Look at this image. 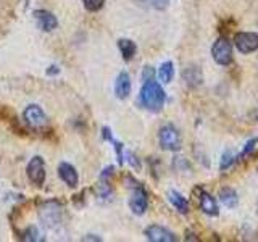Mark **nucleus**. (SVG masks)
Returning a JSON list of instances; mask_svg holds the SVG:
<instances>
[{"mask_svg":"<svg viewBox=\"0 0 258 242\" xmlns=\"http://www.w3.org/2000/svg\"><path fill=\"white\" fill-rule=\"evenodd\" d=\"M118 48H119V52H121V55H123V58L126 62L133 60V56L137 52V45L133 42L131 39H119L118 40Z\"/></svg>","mask_w":258,"mask_h":242,"instance_id":"dca6fc26","label":"nucleus"},{"mask_svg":"<svg viewBox=\"0 0 258 242\" xmlns=\"http://www.w3.org/2000/svg\"><path fill=\"white\" fill-rule=\"evenodd\" d=\"M234 44L242 53H252L258 50V34L256 32H237L234 36Z\"/></svg>","mask_w":258,"mask_h":242,"instance_id":"423d86ee","label":"nucleus"},{"mask_svg":"<svg viewBox=\"0 0 258 242\" xmlns=\"http://www.w3.org/2000/svg\"><path fill=\"white\" fill-rule=\"evenodd\" d=\"M32 16H34V20L37 21V26L45 32L53 31V29H56V26H58L56 16L47 10H34L32 12Z\"/></svg>","mask_w":258,"mask_h":242,"instance_id":"9d476101","label":"nucleus"},{"mask_svg":"<svg viewBox=\"0 0 258 242\" xmlns=\"http://www.w3.org/2000/svg\"><path fill=\"white\" fill-rule=\"evenodd\" d=\"M256 145H258V139H256V137H253V139H250L247 144H245V147H244V150H242L240 152V155H239V158L240 160H245L248 155H250V153H252L255 149H256Z\"/></svg>","mask_w":258,"mask_h":242,"instance_id":"412c9836","label":"nucleus"},{"mask_svg":"<svg viewBox=\"0 0 258 242\" xmlns=\"http://www.w3.org/2000/svg\"><path fill=\"white\" fill-rule=\"evenodd\" d=\"M58 176L68 188H76L79 183V176H78L76 168L67 163V161H63V163L58 165Z\"/></svg>","mask_w":258,"mask_h":242,"instance_id":"9b49d317","label":"nucleus"},{"mask_svg":"<svg viewBox=\"0 0 258 242\" xmlns=\"http://www.w3.org/2000/svg\"><path fill=\"white\" fill-rule=\"evenodd\" d=\"M212 55L213 60L221 65V67H228L234 60V52H232V44L226 37H220L215 40L212 47Z\"/></svg>","mask_w":258,"mask_h":242,"instance_id":"7ed1b4c3","label":"nucleus"},{"mask_svg":"<svg viewBox=\"0 0 258 242\" xmlns=\"http://www.w3.org/2000/svg\"><path fill=\"white\" fill-rule=\"evenodd\" d=\"M83 240H102L100 237H97V236H92V234H91V236H86Z\"/></svg>","mask_w":258,"mask_h":242,"instance_id":"cd10ccee","label":"nucleus"},{"mask_svg":"<svg viewBox=\"0 0 258 242\" xmlns=\"http://www.w3.org/2000/svg\"><path fill=\"white\" fill-rule=\"evenodd\" d=\"M158 142H160L161 149L169 150V152H177L182 145L181 134L176 129V126H173V125H165V126L160 128Z\"/></svg>","mask_w":258,"mask_h":242,"instance_id":"f03ea898","label":"nucleus"},{"mask_svg":"<svg viewBox=\"0 0 258 242\" xmlns=\"http://www.w3.org/2000/svg\"><path fill=\"white\" fill-rule=\"evenodd\" d=\"M174 168H176V169H177V168H185V169H189L190 165L187 163V160H185V158H182V157H176V158H174Z\"/></svg>","mask_w":258,"mask_h":242,"instance_id":"393cba45","label":"nucleus"},{"mask_svg":"<svg viewBox=\"0 0 258 242\" xmlns=\"http://www.w3.org/2000/svg\"><path fill=\"white\" fill-rule=\"evenodd\" d=\"M23 118L26 121V125L31 126L32 129H36V131H42L48 125L45 113L39 105H28L23 111Z\"/></svg>","mask_w":258,"mask_h":242,"instance_id":"20e7f679","label":"nucleus"},{"mask_svg":"<svg viewBox=\"0 0 258 242\" xmlns=\"http://www.w3.org/2000/svg\"><path fill=\"white\" fill-rule=\"evenodd\" d=\"M149 207V197H147V192L142 188V186L136 184L134 192H133V197L129 200V208L133 210L134 215H144L145 210Z\"/></svg>","mask_w":258,"mask_h":242,"instance_id":"6e6552de","label":"nucleus"},{"mask_svg":"<svg viewBox=\"0 0 258 242\" xmlns=\"http://www.w3.org/2000/svg\"><path fill=\"white\" fill-rule=\"evenodd\" d=\"M197 192H199V205L202 208V212L210 215V216H216L218 213H220L215 197H212L208 192L202 191V189H197Z\"/></svg>","mask_w":258,"mask_h":242,"instance_id":"f8f14e48","label":"nucleus"},{"mask_svg":"<svg viewBox=\"0 0 258 242\" xmlns=\"http://www.w3.org/2000/svg\"><path fill=\"white\" fill-rule=\"evenodd\" d=\"M131 94V78L126 71H121L115 81V95L119 100H124Z\"/></svg>","mask_w":258,"mask_h":242,"instance_id":"ddd939ff","label":"nucleus"},{"mask_svg":"<svg viewBox=\"0 0 258 242\" xmlns=\"http://www.w3.org/2000/svg\"><path fill=\"white\" fill-rule=\"evenodd\" d=\"M165 100H166V94L163 91V87L155 79L145 81L139 94V102L142 107L152 113H158L163 108Z\"/></svg>","mask_w":258,"mask_h":242,"instance_id":"f257e3e1","label":"nucleus"},{"mask_svg":"<svg viewBox=\"0 0 258 242\" xmlns=\"http://www.w3.org/2000/svg\"><path fill=\"white\" fill-rule=\"evenodd\" d=\"M26 173H28V177L32 184L36 186H42L44 181H45V163L42 157H34L29 163H28V168H26Z\"/></svg>","mask_w":258,"mask_h":242,"instance_id":"0eeeda50","label":"nucleus"},{"mask_svg":"<svg viewBox=\"0 0 258 242\" xmlns=\"http://www.w3.org/2000/svg\"><path fill=\"white\" fill-rule=\"evenodd\" d=\"M168 199H169V202H171L173 207L179 213H182V215L189 213V202H187V199L182 196V194H179L177 191H169Z\"/></svg>","mask_w":258,"mask_h":242,"instance_id":"2eb2a0df","label":"nucleus"},{"mask_svg":"<svg viewBox=\"0 0 258 242\" xmlns=\"http://www.w3.org/2000/svg\"><path fill=\"white\" fill-rule=\"evenodd\" d=\"M126 160L129 161V163H131L133 165V168H137V169H139L141 168V163H139V160H137L136 158V155H134V153L133 152H126Z\"/></svg>","mask_w":258,"mask_h":242,"instance_id":"a878e982","label":"nucleus"},{"mask_svg":"<svg viewBox=\"0 0 258 242\" xmlns=\"http://www.w3.org/2000/svg\"><path fill=\"white\" fill-rule=\"evenodd\" d=\"M152 7L155 8V10H166L168 5H169V0H150Z\"/></svg>","mask_w":258,"mask_h":242,"instance_id":"5701e85b","label":"nucleus"},{"mask_svg":"<svg viewBox=\"0 0 258 242\" xmlns=\"http://www.w3.org/2000/svg\"><path fill=\"white\" fill-rule=\"evenodd\" d=\"M39 216L45 226L53 228V226L60 224L61 221V207L56 202H48V204H45L39 210Z\"/></svg>","mask_w":258,"mask_h":242,"instance_id":"39448f33","label":"nucleus"},{"mask_svg":"<svg viewBox=\"0 0 258 242\" xmlns=\"http://www.w3.org/2000/svg\"><path fill=\"white\" fill-rule=\"evenodd\" d=\"M182 79L190 89H196V87H199L202 84L204 76H202V71H200L199 67H187L182 73Z\"/></svg>","mask_w":258,"mask_h":242,"instance_id":"4468645a","label":"nucleus"},{"mask_svg":"<svg viewBox=\"0 0 258 242\" xmlns=\"http://www.w3.org/2000/svg\"><path fill=\"white\" fill-rule=\"evenodd\" d=\"M144 234H145V237L152 242H174V240H177V237L171 231L163 228V226H158V224L149 226V228L144 231Z\"/></svg>","mask_w":258,"mask_h":242,"instance_id":"1a4fd4ad","label":"nucleus"},{"mask_svg":"<svg viewBox=\"0 0 258 242\" xmlns=\"http://www.w3.org/2000/svg\"><path fill=\"white\" fill-rule=\"evenodd\" d=\"M173 76H174V65H173V62L161 63V67L158 70V79L161 81V83H163V84L171 83Z\"/></svg>","mask_w":258,"mask_h":242,"instance_id":"f3484780","label":"nucleus"},{"mask_svg":"<svg viewBox=\"0 0 258 242\" xmlns=\"http://www.w3.org/2000/svg\"><path fill=\"white\" fill-rule=\"evenodd\" d=\"M21 239L23 240H28V242H39V240H44V237H40V232L37 231V228L31 226L26 231L21 234Z\"/></svg>","mask_w":258,"mask_h":242,"instance_id":"aec40b11","label":"nucleus"},{"mask_svg":"<svg viewBox=\"0 0 258 242\" xmlns=\"http://www.w3.org/2000/svg\"><path fill=\"white\" fill-rule=\"evenodd\" d=\"M153 78H155V70H153L152 67H145L144 73H142V81L145 83V81H150Z\"/></svg>","mask_w":258,"mask_h":242,"instance_id":"b1692460","label":"nucleus"},{"mask_svg":"<svg viewBox=\"0 0 258 242\" xmlns=\"http://www.w3.org/2000/svg\"><path fill=\"white\" fill-rule=\"evenodd\" d=\"M83 4L87 12H99L105 5V0H83Z\"/></svg>","mask_w":258,"mask_h":242,"instance_id":"4be33fe9","label":"nucleus"},{"mask_svg":"<svg viewBox=\"0 0 258 242\" xmlns=\"http://www.w3.org/2000/svg\"><path fill=\"white\" fill-rule=\"evenodd\" d=\"M58 73H60V68H58V67H55V65H52V67L47 70V75H50V76L58 75Z\"/></svg>","mask_w":258,"mask_h":242,"instance_id":"bb28decb","label":"nucleus"},{"mask_svg":"<svg viewBox=\"0 0 258 242\" xmlns=\"http://www.w3.org/2000/svg\"><path fill=\"white\" fill-rule=\"evenodd\" d=\"M220 200L223 202L226 207H229V208L236 207L237 205V200H239L237 199V192L234 191L232 188H223L220 191Z\"/></svg>","mask_w":258,"mask_h":242,"instance_id":"a211bd4d","label":"nucleus"},{"mask_svg":"<svg viewBox=\"0 0 258 242\" xmlns=\"http://www.w3.org/2000/svg\"><path fill=\"white\" fill-rule=\"evenodd\" d=\"M256 208H258V204H256Z\"/></svg>","mask_w":258,"mask_h":242,"instance_id":"c85d7f7f","label":"nucleus"},{"mask_svg":"<svg viewBox=\"0 0 258 242\" xmlns=\"http://www.w3.org/2000/svg\"><path fill=\"white\" fill-rule=\"evenodd\" d=\"M237 158H239V155H234L231 150H226L223 153V157H221V161H220V169H223V171H224V169L231 168L234 163H236Z\"/></svg>","mask_w":258,"mask_h":242,"instance_id":"6ab92c4d","label":"nucleus"}]
</instances>
